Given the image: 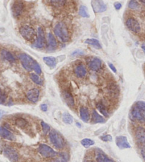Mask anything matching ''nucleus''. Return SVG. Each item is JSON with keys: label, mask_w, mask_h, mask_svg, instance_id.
Returning a JSON list of instances; mask_svg holds the SVG:
<instances>
[{"label": "nucleus", "mask_w": 145, "mask_h": 162, "mask_svg": "<svg viewBox=\"0 0 145 162\" xmlns=\"http://www.w3.org/2000/svg\"><path fill=\"white\" fill-rule=\"evenodd\" d=\"M131 118L142 123H145V102H137L130 110Z\"/></svg>", "instance_id": "obj_1"}, {"label": "nucleus", "mask_w": 145, "mask_h": 162, "mask_svg": "<svg viewBox=\"0 0 145 162\" xmlns=\"http://www.w3.org/2000/svg\"><path fill=\"white\" fill-rule=\"evenodd\" d=\"M54 33L62 42L66 43L69 40V33L67 25L64 22L57 23L54 28Z\"/></svg>", "instance_id": "obj_2"}, {"label": "nucleus", "mask_w": 145, "mask_h": 162, "mask_svg": "<svg viewBox=\"0 0 145 162\" xmlns=\"http://www.w3.org/2000/svg\"><path fill=\"white\" fill-rule=\"evenodd\" d=\"M50 142L53 147L57 149H61L65 147V140L62 136L56 130H52L49 133Z\"/></svg>", "instance_id": "obj_3"}, {"label": "nucleus", "mask_w": 145, "mask_h": 162, "mask_svg": "<svg viewBox=\"0 0 145 162\" xmlns=\"http://www.w3.org/2000/svg\"><path fill=\"white\" fill-rule=\"evenodd\" d=\"M19 58L21 61L23 68L29 72L34 70L35 64L38 63L32 57L26 54V53H20L19 55Z\"/></svg>", "instance_id": "obj_4"}, {"label": "nucleus", "mask_w": 145, "mask_h": 162, "mask_svg": "<svg viewBox=\"0 0 145 162\" xmlns=\"http://www.w3.org/2000/svg\"><path fill=\"white\" fill-rule=\"evenodd\" d=\"M19 32L23 38L26 41H33L37 40L38 34L35 33V31L29 26H23L21 27L19 29Z\"/></svg>", "instance_id": "obj_5"}, {"label": "nucleus", "mask_w": 145, "mask_h": 162, "mask_svg": "<svg viewBox=\"0 0 145 162\" xmlns=\"http://www.w3.org/2000/svg\"><path fill=\"white\" fill-rule=\"evenodd\" d=\"M38 151L43 157L46 158V159L55 158L57 155V153L53 148L49 147L47 145H44V144H41L39 145Z\"/></svg>", "instance_id": "obj_6"}, {"label": "nucleus", "mask_w": 145, "mask_h": 162, "mask_svg": "<svg viewBox=\"0 0 145 162\" xmlns=\"http://www.w3.org/2000/svg\"><path fill=\"white\" fill-rule=\"evenodd\" d=\"M45 45V37L43 29L41 27L38 29V37L35 43H33V47L36 48H42Z\"/></svg>", "instance_id": "obj_7"}, {"label": "nucleus", "mask_w": 145, "mask_h": 162, "mask_svg": "<svg viewBox=\"0 0 145 162\" xmlns=\"http://www.w3.org/2000/svg\"><path fill=\"white\" fill-rule=\"evenodd\" d=\"M125 24L129 30H130L134 33H138L140 32L141 30L140 23H139L137 20H136V19L133 17L128 18L126 20Z\"/></svg>", "instance_id": "obj_8"}, {"label": "nucleus", "mask_w": 145, "mask_h": 162, "mask_svg": "<svg viewBox=\"0 0 145 162\" xmlns=\"http://www.w3.org/2000/svg\"><path fill=\"white\" fill-rule=\"evenodd\" d=\"M4 154L11 162H17L19 160V154L12 147H5L4 149Z\"/></svg>", "instance_id": "obj_9"}, {"label": "nucleus", "mask_w": 145, "mask_h": 162, "mask_svg": "<svg viewBox=\"0 0 145 162\" xmlns=\"http://www.w3.org/2000/svg\"><path fill=\"white\" fill-rule=\"evenodd\" d=\"M23 7L24 5L21 1H17L13 4L12 7H11V11H12V14L14 17H19L21 14L23 13Z\"/></svg>", "instance_id": "obj_10"}, {"label": "nucleus", "mask_w": 145, "mask_h": 162, "mask_svg": "<svg viewBox=\"0 0 145 162\" xmlns=\"http://www.w3.org/2000/svg\"><path fill=\"white\" fill-rule=\"evenodd\" d=\"M91 5H92L93 9L96 12H104L107 9L106 4L103 2L102 0H92Z\"/></svg>", "instance_id": "obj_11"}, {"label": "nucleus", "mask_w": 145, "mask_h": 162, "mask_svg": "<svg viewBox=\"0 0 145 162\" xmlns=\"http://www.w3.org/2000/svg\"><path fill=\"white\" fill-rule=\"evenodd\" d=\"M116 142L117 147L121 149L131 148V146L128 142V138L125 137V136H118V137H117L116 139Z\"/></svg>", "instance_id": "obj_12"}, {"label": "nucleus", "mask_w": 145, "mask_h": 162, "mask_svg": "<svg viewBox=\"0 0 145 162\" xmlns=\"http://www.w3.org/2000/svg\"><path fill=\"white\" fill-rule=\"evenodd\" d=\"M40 97V90L37 88H33L29 90L26 93V98L30 102H38Z\"/></svg>", "instance_id": "obj_13"}, {"label": "nucleus", "mask_w": 145, "mask_h": 162, "mask_svg": "<svg viewBox=\"0 0 145 162\" xmlns=\"http://www.w3.org/2000/svg\"><path fill=\"white\" fill-rule=\"evenodd\" d=\"M74 73L78 78H83L86 77L87 70L86 67L83 64H79L74 67Z\"/></svg>", "instance_id": "obj_14"}, {"label": "nucleus", "mask_w": 145, "mask_h": 162, "mask_svg": "<svg viewBox=\"0 0 145 162\" xmlns=\"http://www.w3.org/2000/svg\"><path fill=\"white\" fill-rule=\"evenodd\" d=\"M102 66V61L98 58H93L89 63V68L93 71H98Z\"/></svg>", "instance_id": "obj_15"}, {"label": "nucleus", "mask_w": 145, "mask_h": 162, "mask_svg": "<svg viewBox=\"0 0 145 162\" xmlns=\"http://www.w3.org/2000/svg\"><path fill=\"white\" fill-rule=\"evenodd\" d=\"M0 135H1L2 138L9 140V141H12V140L15 139L14 134L11 132H10L9 130H8L6 127H2V126L0 128Z\"/></svg>", "instance_id": "obj_16"}, {"label": "nucleus", "mask_w": 145, "mask_h": 162, "mask_svg": "<svg viewBox=\"0 0 145 162\" xmlns=\"http://www.w3.org/2000/svg\"><path fill=\"white\" fill-rule=\"evenodd\" d=\"M57 43L54 35L52 33L47 34V49L49 51H54L57 48Z\"/></svg>", "instance_id": "obj_17"}, {"label": "nucleus", "mask_w": 145, "mask_h": 162, "mask_svg": "<svg viewBox=\"0 0 145 162\" xmlns=\"http://www.w3.org/2000/svg\"><path fill=\"white\" fill-rule=\"evenodd\" d=\"M135 137L140 143L145 145V128L142 127H138L137 128Z\"/></svg>", "instance_id": "obj_18"}, {"label": "nucleus", "mask_w": 145, "mask_h": 162, "mask_svg": "<svg viewBox=\"0 0 145 162\" xmlns=\"http://www.w3.org/2000/svg\"><path fill=\"white\" fill-rule=\"evenodd\" d=\"M62 96L67 105L71 107L74 106V98H73L72 95H71L70 92L69 91H67V90H65V91H63L62 92Z\"/></svg>", "instance_id": "obj_19"}, {"label": "nucleus", "mask_w": 145, "mask_h": 162, "mask_svg": "<svg viewBox=\"0 0 145 162\" xmlns=\"http://www.w3.org/2000/svg\"><path fill=\"white\" fill-rule=\"evenodd\" d=\"M91 122L92 123L96 124V123H105L106 122V120L104 117L100 115L96 110H93L92 114H91Z\"/></svg>", "instance_id": "obj_20"}, {"label": "nucleus", "mask_w": 145, "mask_h": 162, "mask_svg": "<svg viewBox=\"0 0 145 162\" xmlns=\"http://www.w3.org/2000/svg\"><path fill=\"white\" fill-rule=\"evenodd\" d=\"M79 114H80V117L82 121L84 122H88L90 120V114H89V110L86 107H81L79 109Z\"/></svg>", "instance_id": "obj_21"}, {"label": "nucleus", "mask_w": 145, "mask_h": 162, "mask_svg": "<svg viewBox=\"0 0 145 162\" xmlns=\"http://www.w3.org/2000/svg\"><path fill=\"white\" fill-rule=\"evenodd\" d=\"M1 56L2 58L5 59V61H9V62L14 63L16 61L15 57L10 51L6 50V49H2L1 51Z\"/></svg>", "instance_id": "obj_22"}, {"label": "nucleus", "mask_w": 145, "mask_h": 162, "mask_svg": "<svg viewBox=\"0 0 145 162\" xmlns=\"http://www.w3.org/2000/svg\"><path fill=\"white\" fill-rule=\"evenodd\" d=\"M43 61L47 66L50 67V68H55L57 65V61L55 57H44L43 58Z\"/></svg>", "instance_id": "obj_23"}, {"label": "nucleus", "mask_w": 145, "mask_h": 162, "mask_svg": "<svg viewBox=\"0 0 145 162\" xmlns=\"http://www.w3.org/2000/svg\"><path fill=\"white\" fill-rule=\"evenodd\" d=\"M85 43L86 44L90 45V46L94 47L96 49H101L102 47H101V43H99V41L97 40V39H88L85 41Z\"/></svg>", "instance_id": "obj_24"}, {"label": "nucleus", "mask_w": 145, "mask_h": 162, "mask_svg": "<svg viewBox=\"0 0 145 162\" xmlns=\"http://www.w3.org/2000/svg\"><path fill=\"white\" fill-rule=\"evenodd\" d=\"M50 2L55 8H62L66 5L67 0H50Z\"/></svg>", "instance_id": "obj_25"}, {"label": "nucleus", "mask_w": 145, "mask_h": 162, "mask_svg": "<svg viewBox=\"0 0 145 162\" xmlns=\"http://www.w3.org/2000/svg\"><path fill=\"white\" fill-rule=\"evenodd\" d=\"M96 107H97V109L98 110V111L100 112L103 116L106 117H108V110H107L106 109V107L105 106L102 102H98V103H97Z\"/></svg>", "instance_id": "obj_26"}, {"label": "nucleus", "mask_w": 145, "mask_h": 162, "mask_svg": "<svg viewBox=\"0 0 145 162\" xmlns=\"http://www.w3.org/2000/svg\"><path fill=\"white\" fill-rule=\"evenodd\" d=\"M30 78H31L33 82L36 85H38V86H42V85L43 84V80L37 73H31L30 74Z\"/></svg>", "instance_id": "obj_27"}, {"label": "nucleus", "mask_w": 145, "mask_h": 162, "mask_svg": "<svg viewBox=\"0 0 145 162\" xmlns=\"http://www.w3.org/2000/svg\"><path fill=\"white\" fill-rule=\"evenodd\" d=\"M128 7L130 8V9H132V10L137 11L139 9H140L141 6L140 4H139V2L137 0H130V1L129 2Z\"/></svg>", "instance_id": "obj_28"}, {"label": "nucleus", "mask_w": 145, "mask_h": 162, "mask_svg": "<svg viewBox=\"0 0 145 162\" xmlns=\"http://www.w3.org/2000/svg\"><path fill=\"white\" fill-rule=\"evenodd\" d=\"M108 91L113 96H117L119 94V88L116 84L113 83L108 87Z\"/></svg>", "instance_id": "obj_29"}, {"label": "nucleus", "mask_w": 145, "mask_h": 162, "mask_svg": "<svg viewBox=\"0 0 145 162\" xmlns=\"http://www.w3.org/2000/svg\"><path fill=\"white\" fill-rule=\"evenodd\" d=\"M94 140L89 139V138H85V139H82L81 141V145L83 146V147L85 148H89L91 147V146H93L94 145Z\"/></svg>", "instance_id": "obj_30"}, {"label": "nucleus", "mask_w": 145, "mask_h": 162, "mask_svg": "<svg viewBox=\"0 0 145 162\" xmlns=\"http://www.w3.org/2000/svg\"><path fill=\"white\" fill-rule=\"evenodd\" d=\"M15 122H16V125H17L19 128H20V129H23V128H24L27 124L26 120L21 117L17 118V119L16 120Z\"/></svg>", "instance_id": "obj_31"}, {"label": "nucleus", "mask_w": 145, "mask_h": 162, "mask_svg": "<svg viewBox=\"0 0 145 162\" xmlns=\"http://www.w3.org/2000/svg\"><path fill=\"white\" fill-rule=\"evenodd\" d=\"M62 120L65 123L70 124L73 122V117L68 112H65L62 114Z\"/></svg>", "instance_id": "obj_32"}, {"label": "nucleus", "mask_w": 145, "mask_h": 162, "mask_svg": "<svg viewBox=\"0 0 145 162\" xmlns=\"http://www.w3.org/2000/svg\"><path fill=\"white\" fill-rule=\"evenodd\" d=\"M79 15L81 17H84V18H89V14L88 13V9L84 5H81L79 7Z\"/></svg>", "instance_id": "obj_33"}, {"label": "nucleus", "mask_w": 145, "mask_h": 162, "mask_svg": "<svg viewBox=\"0 0 145 162\" xmlns=\"http://www.w3.org/2000/svg\"><path fill=\"white\" fill-rule=\"evenodd\" d=\"M67 154L65 153H60L59 154V157L57 159H53L52 162H67Z\"/></svg>", "instance_id": "obj_34"}, {"label": "nucleus", "mask_w": 145, "mask_h": 162, "mask_svg": "<svg viewBox=\"0 0 145 162\" xmlns=\"http://www.w3.org/2000/svg\"><path fill=\"white\" fill-rule=\"evenodd\" d=\"M41 127H42L43 133L45 134L50 133V127L47 123H45V122L42 121L41 122Z\"/></svg>", "instance_id": "obj_35"}, {"label": "nucleus", "mask_w": 145, "mask_h": 162, "mask_svg": "<svg viewBox=\"0 0 145 162\" xmlns=\"http://www.w3.org/2000/svg\"><path fill=\"white\" fill-rule=\"evenodd\" d=\"M101 139L103 142H112L113 138L110 134H106V135H103L102 137H101Z\"/></svg>", "instance_id": "obj_36"}, {"label": "nucleus", "mask_w": 145, "mask_h": 162, "mask_svg": "<svg viewBox=\"0 0 145 162\" xmlns=\"http://www.w3.org/2000/svg\"><path fill=\"white\" fill-rule=\"evenodd\" d=\"M7 100V95L2 90L1 91V98H0V102H1L2 104H5V102Z\"/></svg>", "instance_id": "obj_37"}, {"label": "nucleus", "mask_w": 145, "mask_h": 162, "mask_svg": "<svg viewBox=\"0 0 145 162\" xmlns=\"http://www.w3.org/2000/svg\"><path fill=\"white\" fill-rule=\"evenodd\" d=\"M34 71L35 72V73H37L38 75H41V73H42L41 66H40V65L38 64V63L35 64V66L34 67Z\"/></svg>", "instance_id": "obj_38"}, {"label": "nucleus", "mask_w": 145, "mask_h": 162, "mask_svg": "<svg viewBox=\"0 0 145 162\" xmlns=\"http://www.w3.org/2000/svg\"><path fill=\"white\" fill-rule=\"evenodd\" d=\"M114 7L116 10H120V9H121V7H122V4L120 2H116L114 4Z\"/></svg>", "instance_id": "obj_39"}, {"label": "nucleus", "mask_w": 145, "mask_h": 162, "mask_svg": "<svg viewBox=\"0 0 145 162\" xmlns=\"http://www.w3.org/2000/svg\"><path fill=\"white\" fill-rule=\"evenodd\" d=\"M41 109L43 112H46L47 110V105L46 104H42L41 105Z\"/></svg>", "instance_id": "obj_40"}, {"label": "nucleus", "mask_w": 145, "mask_h": 162, "mask_svg": "<svg viewBox=\"0 0 145 162\" xmlns=\"http://www.w3.org/2000/svg\"><path fill=\"white\" fill-rule=\"evenodd\" d=\"M109 65V67H110L111 70H112L113 72L115 73H116L117 72V70H116V67H115L114 66H113V65L112 64H108Z\"/></svg>", "instance_id": "obj_41"}, {"label": "nucleus", "mask_w": 145, "mask_h": 162, "mask_svg": "<svg viewBox=\"0 0 145 162\" xmlns=\"http://www.w3.org/2000/svg\"><path fill=\"white\" fill-rule=\"evenodd\" d=\"M141 154H142V156L143 157V159L145 160V146L144 147L141 149Z\"/></svg>", "instance_id": "obj_42"}, {"label": "nucleus", "mask_w": 145, "mask_h": 162, "mask_svg": "<svg viewBox=\"0 0 145 162\" xmlns=\"http://www.w3.org/2000/svg\"><path fill=\"white\" fill-rule=\"evenodd\" d=\"M103 162H115V161H113V160L110 159V158H108V157L106 156V157L105 158V160H104V161H103Z\"/></svg>", "instance_id": "obj_43"}, {"label": "nucleus", "mask_w": 145, "mask_h": 162, "mask_svg": "<svg viewBox=\"0 0 145 162\" xmlns=\"http://www.w3.org/2000/svg\"><path fill=\"white\" fill-rule=\"evenodd\" d=\"M137 1L139 2L142 3V5H145V0H137Z\"/></svg>", "instance_id": "obj_44"}, {"label": "nucleus", "mask_w": 145, "mask_h": 162, "mask_svg": "<svg viewBox=\"0 0 145 162\" xmlns=\"http://www.w3.org/2000/svg\"><path fill=\"white\" fill-rule=\"evenodd\" d=\"M142 49L143 50V51L145 53V43H143L142 45Z\"/></svg>", "instance_id": "obj_45"}, {"label": "nucleus", "mask_w": 145, "mask_h": 162, "mask_svg": "<svg viewBox=\"0 0 145 162\" xmlns=\"http://www.w3.org/2000/svg\"><path fill=\"white\" fill-rule=\"evenodd\" d=\"M77 126H78V127H81V124H79V123H77Z\"/></svg>", "instance_id": "obj_46"}, {"label": "nucleus", "mask_w": 145, "mask_h": 162, "mask_svg": "<svg viewBox=\"0 0 145 162\" xmlns=\"http://www.w3.org/2000/svg\"><path fill=\"white\" fill-rule=\"evenodd\" d=\"M86 162H95V161H86ZM97 162V161H96Z\"/></svg>", "instance_id": "obj_47"}]
</instances>
